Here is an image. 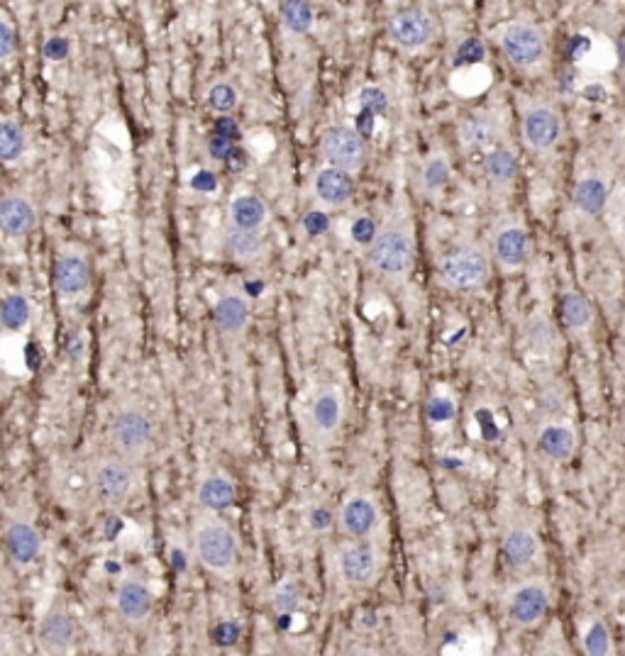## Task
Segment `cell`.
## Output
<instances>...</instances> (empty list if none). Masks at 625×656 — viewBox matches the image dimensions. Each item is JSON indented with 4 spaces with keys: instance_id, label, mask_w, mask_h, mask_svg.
Wrapping results in <instances>:
<instances>
[{
    "instance_id": "obj_1",
    "label": "cell",
    "mask_w": 625,
    "mask_h": 656,
    "mask_svg": "<svg viewBox=\"0 0 625 656\" xmlns=\"http://www.w3.org/2000/svg\"><path fill=\"white\" fill-rule=\"evenodd\" d=\"M193 554L213 576L232 578L240 564V542L228 522L206 513L193 522Z\"/></svg>"
},
{
    "instance_id": "obj_2",
    "label": "cell",
    "mask_w": 625,
    "mask_h": 656,
    "mask_svg": "<svg viewBox=\"0 0 625 656\" xmlns=\"http://www.w3.org/2000/svg\"><path fill=\"white\" fill-rule=\"evenodd\" d=\"M110 447L118 457L127 461H142L154 442V422L147 415V410L137 405H125L113 415L108 427Z\"/></svg>"
},
{
    "instance_id": "obj_3",
    "label": "cell",
    "mask_w": 625,
    "mask_h": 656,
    "mask_svg": "<svg viewBox=\"0 0 625 656\" xmlns=\"http://www.w3.org/2000/svg\"><path fill=\"white\" fill-rule=\"evenodd\" d=\"M369 264L374 271H379L386 279H401L411 271L413 259H416V242H413L411 230L401 222L384 227L369 244L367 254Z\"/></svg>"
},
{
    "instance_id": "obj_4",
    "label": "cell",
    "mask_w": 625,
    "mask_h": 656,
    "mask_svg": "<svg viewBox=\"0 0 625 656\" xmlns=\"http://www.w3.org/2000/svg\"><path fill=\"white\" fill-rule=\"evenodd\" d=\"M552 605V591L547 578L533 576L513 586L506 596V617L518 630H533L545 620Z\"/></svg>"
},
{
    "instance_id": "obj_5",
    "label": "cell",
    "mask_w": 625,
    "mask_h": 656,
    "mask_svg": "<svg viewBox=\"0 0 625 656\" xmlns=\"http://www.w3.org/2000/svg\"><path fill=\"white\" fill-rule=\"evenodd\" d=\"M93 496L108 508H118L135 491V464L118 454L98 459L91 466Z\"/></svg>"
},
{
    "instance_id": "obj_6",
    "label": "cell",
    "mask_w": 625,
    "mask_h": 656,
    "mask_svg": "<svg viewBox=\"0 0 625 656\" xmlns=\"http://www.w3.org/2000/svg\"><path fill=\"white\" fill-rule=\"evenodd\" d=\"M440 279L455 291H479L491 276L489 257L479 247H457L438 264Z\"/></svg>"
},
{
    "instance_id": "obj_7",
    "label": "cell",
    "mask_w": 625,
    "mask_h": 656,
    "mask_svg": "<svg viewBox=\"0 0 625 656\" xmlns=\"http://www.w3.org/2000/svg\"><path fill=\"white\" fill-rule=\"evenodd\" d=\"M79 642L76 617L64 603H54L44 610L37 622V647L47 656H69Z\"/></svg>"
},
{
    "instance_id": "obj_8",
    "label": "cell",
    "mask_w": 625,
    "mask_h": 656,
    "mask_svg": "<svg viewBox=\"0 0 625 656\" xmlns=\"http://www.w3.org/2000/svg\"><path fill=\"white\" fill-rule=\"evenodd\" d=\"M320 152L330 161L333 169L345 171V174H355L367 164V142L362 140L359 132L347 125L328 127L320 140Z\"/></svg>"
},
{
    "instance_id": "obj_9",
    "label": "cell",
    "mask_w": 625,
    "mask_h": 656,
    "mask_svg": "<svg viewBox=\"0 0 625 656\" xmlns=\"http://www.w3.org/2000/svg\"><path fill=\"white\" fill-rule=\"evenodd\" d=\"M115 610L130 627H145L154 615V591L142 574H130L115 588Z\"/></svg>"
},
{
    "instance_id": "obj_10",
    "label": "cell",
    "mask_w": 625,
    "mask_h": 656,
    "mask_svg": "<svg viewBox=\"0 0 625 656\" xmlns=\"http://www.w3.org/2000/svg\"><path fill=\"white\" fill-rule=\"evenodd\" d=\"M337 574L352 588L369 586L379 574V554L367 539H352L337 549Z\"/></svg>"
},
{
    "instance_id": "obj_11",
    "label": "cell",
    "mask_w": 625,
    "mask_h": 656,
    "mask_svg": "<svg viewBox=\"0 0 625 656\" xmlns=\"http://www.w3.org/2000/svg\"><path fill=\"white\" fill-rule=\"evenodd\" d=\"M499 42L506 59L513 66H521V69L540 64L547 49L542 32L535 25H528V22H513V25L503 27Z\"/></svg>"
},
{
    "instance_id": "obj_12",
    "label": "cell",
    "mask_w": 625,
    "mask_h": 656,
    "mask_svg": "<svg viewBox=\"0 0 625 656\" xmlns=\"http://www.w3.org/2000/svg\"><path fill=\"white\" fill-rule=\"evenodd\" d=\"M389 37L401 49H423L433 42L435 22L425 10L408 8L398 10L389 20Z\"/></svg>"
},
{
    "instance_id": "obj_13",
    "label": "cell",
    "mask_w": 625,
    "mask_h": 656,
    "mask_svg": "<svg viewBox=\"0 0 625 656\" xmlns=\"http://www.w3.org/2000/svg\"><path fill=\"white\" fill-rule=\"evenodd\" d=\"M540 537L528 522H513L501 542V552L513 571H525L540 557Z\"/></svg>"
},
{
    "instance_id": "obj_14",
    "label": "cell",
    "mask_w": 625,
    "mask_h": 656,
    "mask_svg": "<svg viewBox=\"0 0 625 656\" xmlns=\"http://www.w3.org/2000/svg\"><path fill=\"white\" fill-rule=\"evenodd\" d=\"M337 520H340V527L347 537L362 542V539L372 537L376 527H379V508H376L372 496L355 493L342 503Z\"/></svg>"
},
{
    "instance_id": "obj_15",
    "label": "cell",
    "mask_w": 625,
    "mask_h": 656,
    "mask_svg": "<svg viewBox=\"0 0 625 656\" xmlns=\"http://www.w3.org/2000/svg\"><path fill=\"white\" fill-rule=\"evenodd\" d=\"M5 552L18 569H30L37 564L42 554V535L32 522L15 520L10 522L3 535Z\"/></svg>"
},
{
    "instance_id": "obj_16",
    "label": "cell",
    "mask_w": 625,
    "mask_h": 656,
    "mask_svg": "<svg viewBox=\"0 0 625 656\" xmlns=\"http://www.w3.org/2000/svg\"><path fill=\"white\" fill-rule=\"evenodd\" d=\"M308 418H311L315 435L323 439L335 437L337 430L342 427V420H345V398H342L340 391L333 386L320 388L311 400Z\"/></svg>"
},
{
    "instance_id": "obj_17",
    "label": "cell",
    "mask_w": 625,
    "mask_h": 656,
    "mask_svg": "<svg viewBox=\"0 0 625 656\" xmlns=\"http://www.w3.org/2000/svg\"><path fill=\"white\" fill-rule=\"evenodd\" d=\"M562 137V118L552 108H530L523 118V140L535 152H547Z\"/></svg>"
},
{
    "instance_id": "obj_18",
    "label": "cell",
    "mask_w": 625,
    "mask_h": 656,
    "mask_svg": "<svg viewBox=\"0 0 625 656\" xmlns=\"http://www.w3.org/2000/svg\"><path fill=\"white\" fill-rule=\"evenodd\" d=\"M91 286V266L81 254H64L54 266V288L64 300L84 296Z\"/></svg>"
},
{
    "instance_id": "obj_19",
    "label": "cell",
    "mask_w": 625,
    "mask_h": 656,
    "mask_svg": "<svg viewBox=\"0 0 625 656\" xmlns=\"http://www.w3.org/2000/svg\"><path fill=\"white\" fill-rule=\"evenodd\" d=\"M37 225L35 205L20 193H8L0 198V232L10 239L27 237Z\"/></svg>"
},
{
    "instance_id": "obj_20",
    "label": "cell",
    "mask_w": 625,
    "mask_h": 656,
    "mask_svg": "<svg viewBox=\"0 0 625 656\" xmlns=\"http://www.w3.org/2000/svg\"><path fill=\"white\" fill-rule=\"evenodd\" d=\"M494 257L506 271L521 269L530 257V237L521 225H506L494 237Z\"/></svg>"
},
{
    "instance_id": "obj_21",
    "label": "cell",
    "mask_w": 625,
    "mask_h": 656,
    "mask_svg": "<svg viewBox=\"0 0 625 656\" xmlns=\"http://www.w3.org/2000/svg\"><path fill=\"white\" fill-rule=\"evenodd\" d=\"M196 496H198V503H201V508L206 510V513L218 515V513H225V510H230L232 505H235L237 488L228 476L215 471V474H208L201 483H198Z\"/></svg>"
},
{
    "instance_id": "obj_22",
    "label": "cell",
    "mask_w": 625,
    "mask_h": 656,
    "mask_svg": "<svg viewBox=\"0 0 625 656\" xmlns=\"http://www.w3.org/2000/svg\"><path fill=\"white\" fill-rule=\"evenodd\" d=\"M313 193L325 205H345L355 196V181L352 174L340 169H320L313 179Z\"/></svg>"
},
{
    "instance_id": "obj_23",
    "label": "cell",
    "mask_w": 625,
    "mask_h": 656,
    "mask_svg": "<svg viewBox=\"0 0 625 656\" xmlns=\"http://www.w3.org/2000/svg\"><path fill=\"white\" fill-rule=\"evenodd\" d=\"M538 447L550 461L564 464V461L572 459L574 452H577V435H574V430L569 425L550 422V425H545L540 430Z\"/></svg>"
},
{
    "instance_id": "obj_24",
    "label": "cell",
    "mask_w": 625,
    "mask_h": 656,
    "mask_svg": "<svg viewBox=\"0 0 625 656\" xmlns=\"http://www.w3.org/2000/svg\"><path fill=\"white\" fill-rule=\"evenodd\" d=\"M213 320L225 337H240L245 332L247 322H250V305L242 296L230 293V296H223L215 303Z\"/></svg>"
},
{
    "instance_id": "obj_25",
    "label": "cell",
    "mask_w": 625,
    "mask_h": 656,
    "mask_svg": "<svg viewBox=\"0 0 625 656\" xmlns=\"http://www.w3.org/2000/svg\"><path fill=\"white\" fill-rule=\"evenodd\" d=\"M267 220H269L267 203H264L259 196L242 193V196H237L230 203V225L237 227V230L262 232V227L267 225Z\"/></svg>"
},
{
    "instance_id": "obj_26",
    "label": "cell",
    "mask_w": 625,
    "mask_h": 656,
    "mask_svg": "<svg viewBox=\"0 0 625 656\" xmlns=\"http://www.w3.org/2000/svg\"><path fill=\"white\" fill-rule=\"evenodd\" d=\"M574 205H577L579 213L589 215V218H596L601 215V210L606 208L608 203V186L601 176H582L577 183H574V193H572Z\"/></svg>"
},
{
    "instance_id": "obj_27",
    "label": "cell",
    "mask_w": 625,
    "mask_h": 656,
    "mask_svg": "<svg viewBox=\"0 0 625 656\" xmlns=\"http://www.w3.org/2000/svg\"><path fill=\"white\" fill-rule=\"evenodd\" d=\"M501 135V125L494 115L481 113V115H472L462 122L459 127V140H462L464 147L469 149H484L491 147Z\"/></svg>"
},
{
    "instance_id": "obj_28",
    "label": "cell",
    "mask_w": 625,
    "mask_h": 656,
    "mask_svg": "<svg viewBox=\"0 0 625 656\" xmlns=\"http://www.w3.org/2000/svg\"><path fill=\"white\" fill-rule=\"evenodd\" d=\"M225 247H228L230 257L240 261H252L264 252V237L262 232L252 230H237V227H228L225 232Z\"/></svg>"
},
{
    "instance_id": "obj_29",
    "label": "cell",
    "mask_w": 625,
    "mask_h": 656,
    "mask_svg": "<svg viewBox=\"0 0 625 656\" xmlns=\"http://www.w3.org/2000/svg\"><path fill=\"white\" fill-rule=\"evenodd\" d=\"M484 174L494 186H511L518 174V161L513 157L511 149L496 147L491 149L489 157L484 161Z\"/></svg>"
},
{
    "instance_id": "obj_30",
    "label": "cell",
    "mask_w": 625,
    "mask_h": 656,
    "mask_svg": "<svg viewBox=\"0 0 625 656\" xmlns=\"http://www.w3.org/2000/svg\"><path fill=\"white\" fill-rule=\"evenodd\" d=\"M420 183H423V191L428 196H438V193L445 191V186L450 183V161H447L445 154L435 152L433 157H428L423 171H420Z\"/></svg>"
},
{
    "instance_id": "obj_31",
    "label": "cell",
    "mask_w": 625,
    "mask_h": 656,
    "mask_svg": "<svg viewBox=\"0 0 625 656\" xmlns=\"http://www.w3.org/2000/svg\"><path fill=\"white\" fill-rule=\"evenodd\" d=\"M25 130L15 120H0V161L13 164L25 154Z\"/></svg>"
},
{
    "instance_id": "obj_32",
    "label": "cell",
    "mask_w": 625,
    "mask_h": 656,
    "mask_svg": "<svg viewBox=\"0 0 625 656\" xmlns=\"http://www.w3.org/2000/svg\"><path fill=\"white\" fill-rule=\"evenodd\" d=\"M582 649L586 656H613L611 630L601 617L591 620L582 635Z\"/></svg>"
},
{
    "instance_id": "obj_33",
    "label": "cell",
    "mask_w": 625,
    "mask_h": 656,
    "mask_svg": "<svg viewBox=\"0 0 625 656\" xmlns=\"http://www.w3.org/2000/svg\"><path fill=\"white\" fill-rule=\"evenodd\" d=\"M30 315V300L20 296V293H13V296L5 298L3 305H0V322H3L5 330L10 332L22 330V327L30 322Z\"/></svg>"
},
{
    "instance_id": "obj_34",
    "label": "cell",
    "mask_w": 625,
    "mask_h": 656,
    "mask_svg": "<svg viewBox=\"0 0 625 656\" xmlns=\"http://www.w3.org/2000/svg\"><path fill=\"white\" fill-rule=\"evenodd\" d=\"M562 320L567 322L572 330H584L591 322V305L582 293L569 291L562 296Z\"/></svg>"
},
{
    "instance_id": "obj_35",
    "label": "cell",
    "mask_w": 625,
    "mask_h": 656,
    "mask_svg": "<svg viewBox=\"0 0 625 656\" xmlns=\"http://www.w3.org/2000/svg\"><path fill=\"white\" fill-rule=\"evenodd\" d=\"M281 18H284L286 30L293 35H306L313 27V8L301 0H289L281 5Z\"/></svg>"
},
{
    "instance_id": "obj_36",
    "label": "cell",
    "mask_w": 625,
    "mask_h": 656,
    "mask_svg": "<svg viewBox=\"0 0 625 656\" xmlns=\"http://www.w3.org/2000/svg\"><path fill=\"white\" fill-rule=\"evenodd\" d=\"M271 605H274V610L279 615L293 613V610L301 605V586H298V581H293V578L281 581L279 586H276L274 596H271Z\"/></svg>"
},
{
    "instance_id": "obj_37",
    "label": "cell",
    "mask_w": 625,
    "mask_h": 656,
    "mask_svg": "<svg viewBox=\"0 0 625 656\" xmlns=\"http://www.w3.org/2000/svg\"><path fill=\"white\" fill-rule=\"evenodd\" d=\"M237 100H240V96H237V88L232 83H215L208 91V105L220 115H228L230 110H235Z\"/></svg>"
},
{
    "instance_id": "obj_38",
    "label": "cell",
    "mask_w": 625,
    "mask_h": 656,
    "mask_svg": "<svg viewBox=\"0 0 625 656\" xmlns=\"http://www.w3.org/2000/svg\"><path fill=\"white\" fill-rule=\"evenodd\" d=\"M533 656H572V652H569V647H567V644H564L560 627H552L550 635L542 639V644L538 647V652H535Z\"/></svg>"
},
{
    "instance_id": "obj_39",
    "label": "cell",
    "mask_w": 625,
    "mask_h": 656,
    "mask_svg": "<svg viewBox=\"0 0 625 656\" xmlns=\"http://www.w3.org/2000/svg\"><path fill=\"white\" fill-rule=\"evenodd\" d=\"M379 230H376V222L372 218H357L352 225V239L357 244H372Z\"/></svg>"
},
{
    "instance_id": "obj_40",
    "label": "cell",
    "mask_w": 625,
    "mask_h": 656,
    "mask_svg": "<svg viewBox=\"0 0 625 656\" xmlns=\"http://www.w3.org/2000/svg\"><path fill=\"white\" fill-rule=\"evenodd\" d=\"M308 525H311L315 532H328L330 527L335 525L333 510L323 508V505H315V508L311 510V515H308Z\"/></svg>"
},
{
    "instance_id": "obj_41",
    "label": "cell",
    "mask_w": 625,
    "mask_h": 656,
    "mask_svg": "<svg viewBox=\"0 0 625 656\" xmlns=\"http://www.w3.org/2000/svg\"><path fill=\"white\" fill-rule=\"evenodd\" d=\"M359 103L364 105V108L374 110V113H381V110L389 105V98H386V93L381 91V88H364L362 93H359Z\"/></svg>"
},
{
    "instance_id": "obj_42",
    "label": "cell",
    "mask_w": 625,
    "mask_h": 656,
    "mask_svg": "<svg viewBox=\"0 0 625 656\" xmlns=\"http://www.w3.org/2000/svg\"><path fill=\"white\" fill-rule=\"evenodd\" d=\"M69 52L71 44L66 37H52V40H47V44H44V59L49 61H64L69 57Z\"/></svg>"
},
{
    "instance_id": "obj_43",
    "label": "cell",
    "mask_w": 625,
    "mask_h": 656,
    "mask_svg": "<svg viewBox=\"0 0 625 656\" xmlns=\"http://www.w3.org/2000/svg\"><path fill=\"white\" fill-rule=\"evenodd\" d=\"M457 52H459L457 54L459 64H477V61L484 59V44L477 40H467Z\"/></svg>"
},
{
    "instance_id": "obj_44",
    "label": "cell",
    "mask_w": 625,
    "mask_h": 656,
    "mask_svg": "<svg viewBox=\"0 0 625 656\" xmlns=\"http://www.w3.org/2000/svg\"><path fill=\"white\" fill-rule=\"evenodd\" d=\"M15 52V32L8 22H0V59H8Z\"/></svg>"
},
{
    "instance_id": "obj_45",
    "label": "cell",
    "mask_w": 625,
    "mask_h": 656,
    "mask_svg": "<svg viewBox=\"0 0 625 656\" xmlns=\"http://www.w3.org/2000/svg\"><path fill=\"white\" fill-rule=\"evenodd\" d=\"M208 149H210V157H213V159H228L230 152H232L228 137H220V135L210 140Z\"/></svg>"
},
{
    "instance_id": "obj_46",
    "label": "cell",
    "mask_w": 625,
    "mask_h": 656,
    "mask_svg": "<svg viewBox=\"0 0 625 656\" xmlns=\"http://www.w3.org/2000/svg\"><path fill=\"white\" fill-rule=\"evenodd\" d=\"M66 349H69V357H71V359L79 361L81 352H84V339H81L79 335H71V337H69V347H66Z\"/></svg>"
},
{
    "instance_id": "obj_47",
    "label": "cell",
    "mask_w": 625,
    "mask_h": 656,
    "mask_svg": "<svg viewBox=\"0 0 625 656\" xmlns=\"http://www.w3.org/2000/svg\"><path fill=\"white\" fill-rule=\"evenodd\" d=\"M350 656H379V654L372 652V649H359V652H352Z\"/></svg>"
},
{
    "instance_id": "obj_48",
    "label": "cell",
    "mask_w": 625,
    "mask_h": 656,
    "mask_svg": "<svg viewBox=\"0 0 625 656\" xmlns=\"http://www.w3.org/2000/svg\"><path fill=\"white\" fill-rule=\"evenodd\" d=\"M496 656H513V654H496Z\"/></svg>"
}]
</instances>
